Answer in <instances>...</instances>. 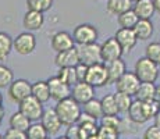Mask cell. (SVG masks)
Instances as JSON below:
<instances>
[{
    "label": "cell",
    "instance_id": "2e32d148",
    "mask_svg": "<svg viewBox=\"0 0 160 139\" xmlns=\"http://www.w3.org/2000/svg\"><path fill=\"white\" fill-rule=\"evenodd\" d=\"M81 63L79 60V53H78V47H72L70 50L61 52L57 53L54 57V64L58 68H66V67H77Z\"/></svg>",
    "mask_w": 160,
    "mask_h": 139
},
{
    "label": "cell",
    "instance_id": "7a4b0ae2",
    "mask_svg": "<svg viewBox=\"0 0 160 139\" xmlns=\"http://www.w3.org/2000/svg\"><path fill=\"white\" fill-rule=\"evenodd\" d=\"M134 72L138 77L141 82H150L155 83L159 78V66L156 63H153L152 60H149L148 57H139L135 63Z\"/></svg>",
    "mask_w": 160,
    "mask_h": 139
},
{
    "label": "cell",
    "instance_id": "5bb4252c",
    "mask_svg": "<svg viewBox=\"0 0 160 139\" xmlns=\"http://www.w3.org/2000/svg\"><path fill=\"white\" fill-rule=\"evenodd\" d=\"M41 122L45 127L48 135H50V137L52 135H57L60 132L61 127H63V122L60 121V118H58L54 109H46L41 118Z\"/></svg>",
    "mask_w": 160,
    "mask_h": 139
},
{
    "label": "cell",
    "instance_id": "836d02e7",
    "mask_svg": "<svg viewBox=\"0 0 160 139\" xmlns=\"http://www.w3.org/2000/svg\"><path fill=\"white\" fill-rule=\"evenodd\" d=\"M14 81V72L4 64H0V89L8 88Z\"/></svg>",
    "mask_w": 160,
    "mask_h": 139
},
{
    "label": "cell",
    "instance_id": "5b68a950",
    "mask_svg": "<svg viewBox=\"0 0 160 139\" xmlns=\"http://www.w3.org/2000/svg\"><path fill=\"white\" fill-rule=\"evenodd\" d=\"M85 82H88L93 88H102L104 85H109V72H107L106 64L98 63L93 66H89Z\"/></svg>",
    "mask_w": 160,
    "mask_h": 139
},
{
    "label": "cell",
    "instance_id": "f5cc1de1",
    "mask_svg": "<svg viewBox=\"0 0 160 139\" xmlns=\"http://www.w3.org/2000/svg\"><path fill=\"white\" fill-rule=\"evenodd\" d=\"M45 139H49V138H45Z\"/></svg>",
    "mask_w": 160,
    "mask_h": 139
},
{
    "label": "cell",
    "instance_id": "484cf974",
    "mask_svg": "<svg viewBox=\"0 0 160 139\" xmlns=\"http://www.w3.org/2000/svg\"><path fill=\"white\" fill-rule=\"evenodd\" d=\"M13 41L14 39L7 32H0V61L6 60L10 56L11 50H14Z\"/></svg>",
    "mask_w": 160,
    "mask_h": 139
},
{
    "label": "cell",
    "instance_id": "4dcf8cb0",
    "mask_svg": "<svg viewBox=\"0 0 160 139\" xmlns=\"http://www.w3.org/2000/svg\"><path fill=\"white\" fill-rule=\"evenodd\" d=\"M114 99H116V103H117V109H118V113L125 114L128 113L130 110L131 104H132V96L127 93H122V92H116L114 93Z\"/></svg>",
    "mask_w": 160,
    "mask_h": 139
},
{
    "label": "cell",
    "instance_id": "f6af8a7d",
    "mask_svg": "<svg viewBox=\"0 0 160 139\" xmlns=\"http://www.w3.org/2000/svg\"><path fill=\"white\" fill-rule=\"evenodd\" d=\"M155 100L160 103V85L156 86V92H155Z\"/></svg>",
    "mask_w": 160,
    "mask_h": 139
},
{
    "label": "cell",
    "instance_id": "ffe728a7",
    "mask_svg": "<svg viewBox=\"0 0 160 139\" xmlns=\"http://www.w3.org/2000/svg\"><path fill=\"white\" fill-rule=\"evenodd\" d=\"M128 118L132 120L134 122H137L138 125H142L146 121H149L145 111V106H143V102H139V100L132 102L130 110H128Z\"/></svg>",
    "mask_w": 160,
    "mask_h": 139
},
{
    "label": "cell",
    "instance_id": "277c9868",
    "mask_svg": "<svg viewBox=\"0 0 160 139\" xmlns=\"http://www.w3.org/2000/svg\"><path fill=\"white\" fill-rule=\"evenodd\" d=\"M99 32L93 25L91 24H79L74 28L72 31V38L75 45L84 46V45H91V43H96Z\"/></svg>",
    "mask_w": 160,
    "mask_h": 139
},
{
    "label": "cell",
    "instance_id": "d6a6232c",
    "mask_svg": "<svg viewBox=\"0 0 160 139\" xmlns=\"http://www.w3.org/2000/svg\"><path fill=\"white\" fill-rule=\"evenodd\" d=\"M28 10L46 13L53 7V0H25Z\"/></svg>",
    "mask_w": 160,
    "mask_h": 139
},
{
    "label": "cell",
    "instance_id": "7c38bea8",
    "mask_svg": "<svg viewBox=\"0 0 160 139\" xmlns=\"http://www.w3.org/2000/svg\"><path fill=\"white\" fill-rule=\"evenodd\" d=\"M48 85H49V89H50L52 99H54L56 102L64 100V99L71 96V86H68L67 83H64L57 75L49 78Z\"/></svg>",
    "mask_w": 160,
    "mask_h": 139
},
{
    "label": "cell",
    "instance_id": "30bf717a",
    "mask_svg": "<svg viewBox=\"0 0 160 139\" xmlns=\"http://www.w3.org/2000/svg\"><path fill=\"white\" fill-rule=\"evenodd\" d=\"M100 53H102V60L104 64L110 63V61H114L121 58L122 56V49L121 46L118 45L117 39L113 36V38H107L102 45H100Z\"/></svg>",
    "mask_w": 160,
    "mask_h": 139
},
{
    "label": "cell",
    "instance_id": "3957f363",
    "mask_svg": "<svg viewBox=\"0 0 160 139\" xmlns=\"http://www.w3.org/2000/svg\"><path fill=\"white\" fill-rule=\"evenodd\" d=\"M8 97L14 102V103L20 104L21 102H24L25 99H28L29 96H32V83L27 79H14L13 83L8 86Z\"/></svg>",
    "mask_w": 160,
    "mask_h": 139
},
{
    "label": "cell",
    "instance_id": "7dc6e473",
    "mask_svg": "<svg viewBox=\"0 0 160 139\" xmlns=\"http://www.w3.org/2000/svg\"><path fill=\"white\" fill-rule=\"evenodd\" d=\"M56 139H68V138H67L66 135H64V137H58V138H56Z\"/></svg>",
    "mask_w": 160,
    "mask_h": 139
},
{
    "label": "cell",
    "instance_id": "f1b7e54d",
    "mask_svg": "<svg viewBox=\"0 0 160 139\" xmlns=\"http://www.w3.org/2000/svg\"><path fill=\"white\" fill-rule=\"evenodd\" d=\"M84 113H87L88 116L93 117L95 120H100L103 117V110H102V103L100 100H98L96 97H93L92 100H89L88 103L84 104Z\"/></svg>",
    "mask_w": 160,
    "mask_h": 139
},
{
    "label": "cell",
    "instance_id": "44dd1931",
    "mask_svg": "<svg viewBox=\"0 0 160 139\" xmlns=\"http://www.w3.org/2000/svg\"><path fill=\"white\" fill-rule=\"evenodd\" d=\"M153 31H155V27H153L152 20H139L137 22V25L134 27V32L137 35L138 41H149L153 35Z\"/></svg>",
    "mask_w": 160,
    "mask_h": 139
},
{
    "label": "cell",
    "instance_id": "f35d334b",
    "mask_svg": "<svg viewBox=\"0 0 160 139\" xmlns=\"http://www.w3.org/2000/svg\"><path fill=\"white\" fill-rule=\"evenodd\" d=\"M3 139H28V138H27V134L24 131L8 128L7 131H6V134L3 135Z\"/></svg>",
    "mask_w": 160,
    "mask_h": 139
},
{
    "label": "cell",
    "instance_id": "bcb514c9",
    "mask_svg": "<svg viewBox=\"0 0 160 139\" xmlns=\"http://www.w3.org/2000/svg\"><path fill=\"white\" fill-rule=\"evenodd\" d=\"M153 4H155V8L156 11L160 14V0H153Z\"/></svg>",
    "mask_w": 160,
    "mask_h": 139
},
{
    "label": "cell",
    "instance_id": "74e56055",
    "mask_svg": "<svg viewBox=\"0 0 160 139\" xmlns=\"http://www.w3.org/2000/svg\"><path fill=\"white\" fill-rule=\"evenodd\" d=\"M120 121L121 118L117 116H103L100 118V125L103 127H109V128H113V129H120ZM120 132V131H118Z\"/></svg>",
    "mask_w": 160,
    "mask_h": 139
},
{
    "label": "cell",
    "instance_id": "83f0119b",
    "mask_svg": "<svg viewBox=\"0 0 160 139\" xmlns=\"http://www.w3.org/2000/svg\"><path fill=\"white\" fill-rule=\"evenodd\" d=\"M138 21H139V18L137 17L134 10H128L117 17V22H118L120 28H127V29H134Z\"/></svg>",
    "mask_w": 160,
    "mask_h": 139
},
{
    "label": "cell",
    "instance_id": "ee69618b",
    "mask_svg": "<svg viewBox=\"0 0 160 139\" xmlns=\"http://www.w3.org/2000/svg\"><path fill=\"white\" fill-rule=\"evenodd\" d=\"M153 125H155V127H158V128L160 129V111H159L158 114H156V117H155V118H153Z\"/></svg>",
    "mask_w": 160,
    "mask_h": 139
},
{
    "label": "cell",
    "instance_id": "b9f144b4",
    "mask_svg": "<svg viewBox=\"0 0 160 139\" xmlns=\"http://www.w3.org/2000/svg\"><path fill=\"white\" fill-rule=\"evenodd\" d=\"M75 71H77V77H78V82H85V79H87V72H88V66L79 63L78 66L75 67Z\"/></svg>",
    "mask_w": 160,
    "mask_h": 139
},
{
    "label": "cell",
    "instance_id": "816d5d0a",
    "mask_svg": "<svg viewBox=\"0 0 160 139\" xmlns=\"http://www.w3.org/2000/svg\"><path fill=\"white\" fill-rule=\"evenodd\" d=\"M0 139H3V135H0Z\"/></svg>",
    "mask_w": 160,
    "mask_h": 139
},
{
    "label": "cell",
    "instance_id": "f907efd6",
    "mask_svg": "<svg viewBox=\"0 0 160 139\" xmlns=\"http://www.w3.org/2000/svg\"><path fill=\"white\" fill-rule=\"evenodd\" d=\"M2 121H3V118H0V124H2Z\"/></svg>",
    "mask_w": 160,
    "mask_h": 139
},
{
    "label": "cell",
    "instance_id": "4fadbf2b",
    "mask_svg": "<svg viewBox=\"0 0 160 139\" xmlns=\"http://www.w3.org/2000/svg\"><path fill=\"white\" fill-rule=\"evenodd\" d=\"M71 97L77 103L84 106L85 103L95 97V88L88 82H78L71 88Z\"/></svg>",
    "mask_w": 160,
    "mask_h": 139
},
{
    "label": "cell",
    "instance_id": "1f68e13d",
    "mask_svg": "<svg viewBox=\"0 0 160 139\" xmlns=\"http://www.w3.org/2000/svg\"><path fill=\"white\" fill-rule=\"evenodd\" d=\"M25 134L28 139H45L49 137L45 127L42 125V122H32L29 125V128L27 129Z\"/></svg>",
    "mask_w": 160,
    "mask_h": 139
},
{
    "label": "cell",
    "instance_id": "9a60e30c",
    "mask_svg": "<svg viewBox=\"0 0 160 139\" xmlns=\"http://www.w3.org/2000/svg\"><path fill=\"white\" fill-rule=\"evenodd\" d=\"M114 38L117 39L118 45L121 46L124 53H130L138 43V38H137V35H135L134 29H127V28H120V29H117Z\"/></svg>",
    "mask_w": 160,
    "mask_h": 139
},
{
    "label": "cell",
    "instance_id": "8d00e7d4",
    "mask_svg": "<svg viewBox=\"0 0 160 139\" xmlns=\"http://www.w3.org/2000/svg\"><path fill=\"white\" fill-rule=\"evenodd\" d=\"M96 135H98V138L99 139H118L120 132L117 131V129L100 125L99 128H98V134Z\"/></svg>",
    "mask_w": 160,
    "mask_h": 139
},
{
    "label": "cell",
    "instance_id": "d6986e66",
    "mask_svg": "<svg viewBox=\"0 0 160 139\" xmlns=\"http://www.w3.org/2000/svg\"><path fill=\"white\" fill-rule=\"evenodd\" d=\"M107 67V72H109V85L110 83H116L127 72V66L122 61V58H118V60L110 61V63L106 64Z\"/></svg>",
    "mask_w": 160,
    "mask_h": 139
},
{
    "label": "cell",
    "instance_id": "7402d4cb",
    "mask_svg": "<svg viewBox=\"0 0 160 139\" xmlns=\"http://www.w3.org/2000/svg\"><path fill=\"white\" fill-rule=\"evenodd\" d=\"M134 3L131 0H107L106 2V11L112 15H121L128 10H132Z\"/></svg>",
    "mask_w": 160,
    "mask_h": 139
},
{
    "label": "cell",
    "instance_id": "681fc988",
    "mask_svg": "<svg viewBox=\"0 0 160 139\" xmlns=\"http://www.w3.org/2000/svg\"><path fill=\"white\" fill-rule=\"evenodd\" d=\"M131 2H132V3H135V2H138V0H131Z\"/></svg>",
    "mask_w": 160,
    "mask_h": 139
},
{
    "label": "cell",
    "instance_id": "8fae6325",
    "mask_svg": "<svg viewBox=\"0 0 160 139\" xmlns=\"http://www.w3.org/2000/svg\"><path fill=\"white\" fill-rule=\"evenodd\" d=\"M50 46L56 53H61V52L70 50V49L75 47V42L71 33L67 31H57L52 35L50 38Z\"/></svg>",
    "mask_w": 160,
    "mask_h": 139
},
{
    "label": "cell",
    "instance_id": "e575fe53",
    "mask_svg": "<svg viewBox=\"0 0 160 139\" xmlns=\"http://www.w3.org/2000/svg\"><path fill=\"white\" fill-rule=\"evenodd\" d=\"M145 57L149 60H152L153 63H156L160 66V43L159 42H150L145 49Z\"/></svg>",
    "mask_w": 160,
    "mask_h": 139
},
{
    "label": "cell",
    "instance_id": "e0dca14e",
    "mask_svg": "<svg viewBox=\"0 0 160 139\" xmlns=\"http://www.w3.org/2000/svg\"><path fill=\"white\" fill-rule=\"evenodd\" d=\"M45 24V15L39 11L28 10L22 18V25L28 32H35L39 31Z\"/></svg>",
    "mask_w": 160,
    "mask_h": 139
},
{
    "label": "cell",
    "instance_id": "603a6c76",
    "mask_svg": "<svg viewBox=\"0 0 160 139\" xmlns=\"http://www.w3.org/2000/svg\"><path fill=\"white\" fill-rule=\"evenodd\" d=\"M32 96L41 103H48L52 99L48 81H36L35 83H32Z\"/></svg>",
    "mask_w": 160,
    "mask_h": 139
},
{
    "label": "cell",
    "instance_id": "7bdbcfd3",
    "mask_svg": "<svg viewBox=\"0 0 160 139\" xmlns=\"http://www.w3.org/2000/svg\"><path fill=\"white\" fill-rule=\"evenodd\" d=\"M93 122H98V120H95L93 117L88 116L87 113H82L81 117H79L78 122H77V125H84V124H93Z\"/></svg>",
    "mask_w": 160,
    "mask_h": 139
},
{
    "label": "cell",
    "instance_id": "cb8c5ba5",
    "mask_svg": "<svg viewBox=\"0 0 160 139\" xmlns=\"http://www.w3.org/2000/svg\"><path fill=\"white\" fill-rule=\"evenodd\" d=\"M155 92H156V85L150 82H141L139 88H138L135 97L139 102H152L155 100Z\"/></svg>",
    "mask_w": 160,
    "mask_h": 139
},
{
    "label": "cell",
    "instance_id": "8992f818",
    "mask_svg": "<svg viewBox=\"0 0 160 139\" xmlns=\"http://www.w3.org/2000/svg\"><path fill=\"white\" fill-rule=\"evenodd\" d=\"M13 49L21 56L32 54L36 49V36L32 32H21L13 41Z\"/></svg>",
    "mask_w": 160,
    "mask_h": 139
},
{
    "label": "cell",
    "instance_id": "f546056e",
    "mask_svg": "<svg viewBox=\"0 0 160 139\" xmlns=\"http://www.w3.org/2000/svg\"><path fill=\"white\" fill-rule=\"evenodd\" d=\"M57 77L61 79L64 83H67L68 86H72L75 83H78V77H77L75 67H66V68H58Z\"/></svg>",
    "mask_w": 160,
    "mask_h": 139
},
{
    "label": "cell",
    "instance_id": "ab89813d",
    "mask_svg": "<svg viewBox=\"0 0 160 139\" xmlns=\"http://www.w3.org/2000/svg\"><path fill=\"white\" fill-rule=\"evenodd\" d=\"M66 137L68 139H85L81 128H79L77 124L68 127V129H67V132H66Z\"/></svg>",
    "mask_w": 160,
    "mask_h": 139
},
{
    "label": "cell",
    "instance_id": "c3c4849f",
    "mask_svg": "<svg viewBox=\"0 0 160 139\" xmlns=\"http://www.w3.org/2000/svg\"><path fill=\"white\" fill-rule=\"evenodd\" d=\"M0 104H3V96H2V93H0Z\"/></svg>",
    "mask_w": 160,
    "mask_h": 139
},
{
    "label": "cell",
    "instance_id": "6da1fadb",
    "mask_svg": "<svg viewBox=\"0 0 160 139\" xmlns=\"http://www.w3.org/2000/svg\"><path fill=\"white\" fill-rule=\"evenodd\" d=\"M54 110H56L60 121L63 122V125H66V127L75 125L77 122H78L81 114H82L81 104L77 103L71 96L64 99V100L57 102Z\"/></svg>",
    "mask_w": 160,
    "mask_h": 139
},
{
    "label": "cell",
    "instance_id": "ba28073f",
    "mask_svg": "<svg viewBox=\"0 0 160 139\" xmlns=\"http://www.w3.org/2000/svg\"><path fill=\"white\" fill-rule=\"evenodd\" d=\"M79 60L85 66H93L98 63H103L102 53H100V45L99 43H91V45L78 46Z\"/></svg>",
    "mask_w": 160,
    "mask_h": 139
},
{
    "label": "cell",
    "instance_id": "4316f807",
    "mask_svg": "<svg viewBox=\"0 0 160 139\" xmlns=\"http://www.w3.org/2000/svg\"><path fill=\"white\" fill-rule=\"evenodd\" d=\"M100 103H102L103 116H117V114H118L114 95H112V93L104 95V96L100 99Z\"/></svg>",
    "mask_w": 160,
    "mask_h": 139
},
{
    "label": "cell",
    "instance_id": "9c48e42d",
    "mask_svg": "<svg viewBox=\"0 0 160 139\" xmlns=\"http://www.w3.org/2000/svg\"><path fill=\"white\" fill-rule=\"evenodd\" d=\"M141 81L138 79V77L135 75L134 71H127L121 78L117 81L116 85V92H122V93H127L130 96H135L138 88H139Z\"/></svg>",
    "mask_w": 160,
    "mask_h": 139
},
{
    "label": "cell",
    "instance_id": "d4e9b609",
    "mask_svg": "<svg viewBox=\"0 0 160 139\" xmlns=\"http://www.w3.org/2000/svg\"><path fill=\"white\" fill-rule=\"evenodd\" d=\"M32 124L28 117H25L20 110L13 113V116L10 117V128L18 129V131L27 132V129L29 128V125Z\"/></svg>",
    "mask_w": 160,
    "mask_h": 139
},
{
    "label": "cell",
    "instance_id": "52a82bcc",
    "mask_svg": "<svg viewBox=\"0 0 160 139\" xmlns=\"http://www.w3.org/2000/svg\"><path fill=\"white\" fill-rule=\"evenodd\" d=\"M18 110L24 114L25 117H28L31 122H38L43 116V103H41L39 100H36L33 96H29L24 102H21L18 104Z\"/></svg>",
    "mask_w": 160,
    "mask_h": 139
},
{
    "label": "cell",
    "instance_id": "60d3db41",
    "mask_svg": "<svg viewBox=\"0 0 160 139\" xmlns=\"http://www.w3.org/2000/svg\"><path fill=\"white\" fill-rule=\"evenodd\" d=\"M142 139H160V129L155 125L149 127V128H146L145 132H143Z\"/></svg>",
    "mask_w": 160,
    "mask_h": 139
},
{
    "label": "cell",
    "instance_id": "ac0fdd59",
    "mask_svg": "<svg viewBox=\"0 0 160 139\" xmlns=\"http://www.w3.org/2000/svg\"><path fill=\"white\" fill-rule=\"evenodd\" d=\"M132 10L139 20H152V17L156 13L153 0H138L134 3Z\"/></svg>",
    "mask_w": 160,
    "mask_h": 139
},
{
    "label": "cell",
    "instance_id": "d590c367",
    "mask_svg": "<svg viewBox=\"0 0 160 139\" xmlns=\"http://www.w3.org/2000/svg\"><path fill=\"white\" fill-rule=\"evenodd\" d=\"M138 125L137 122H134L132 120H130L128 117H125V118H121V121H120V134H135V132L138 131Z\"/></svg>",
    "mask_w": 160,
    "mask_h": 139
}]
</instances>
